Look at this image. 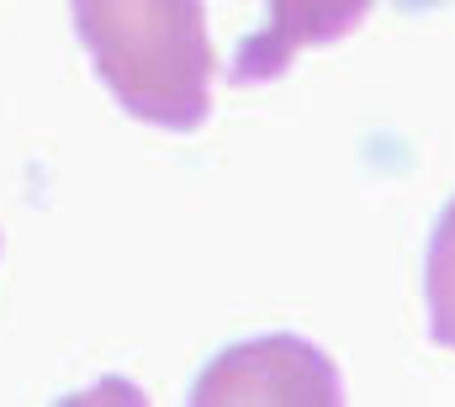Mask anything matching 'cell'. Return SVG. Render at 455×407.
Listing matches in <instances>:
<instances>
[{"instance_id": "4", "label": "cell", "mask_w": 455, "mask_h": 407, "mask_svg": "<svg viewBox=\"0 0 455 407\" xmlns=\"http://www.w3.org/2000/svg\"><path fill=\"white\" fill-rule=\"evenodd\" d=\"M424 302H429V339L455 349V196L445 202L429 254H424Z\"/></svg>"}, {"instance_id": "2", "label": "cell", "mask_w": 455, "mask_h": 407, "mask_svg": "<svg viewBox=\"0 0 455 407\" xmlns=\"http://www.w3.org/2000/svg\"><path fill=\"white\" fill-rule=\"evenodd\" d=\"M191 403H339V371L323 349L265 333L223 349L191 387Z\"/></svg>"}, {"instance_id": "1", "label": "cell", "mask_w": 455, "mask_h": 407, "mask_svg": "<svg viewBox=\"0 0 455 407\" xmlns=\"http://www.w3.org/2000/svg\"><path fill=\"white\" fill-rule=\"evenodd\" d=\"M80 48L116 106L159 132L212 116L218 53L202 0H69Z\"/></svg>"}, {"instance_id": "3", "label": "cell", "mask_w": 455, "mask_h": 407, "mask_svg": "<svg viewBox=\"0 0 455 407\" xmlns=\"http://www.w3.org/2000/svg\"><path fill=\"white\" fill-rule=\"evenodd\" d=\"M265 5H270V16H265V27H254V32L243 37V48L233 53L228 85H243V91H249V85L281 80L297 53L329 48V43L349 37V32L371 16L376 0H265Z\"/></svg>"}]
</instances>
